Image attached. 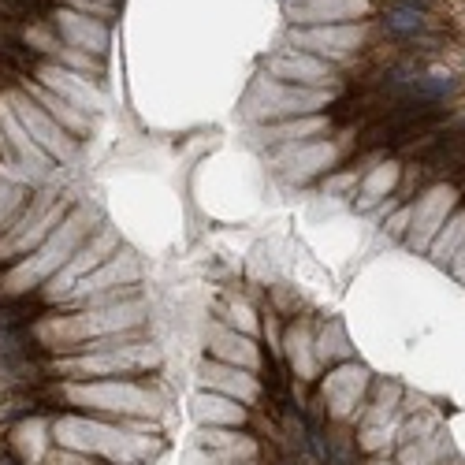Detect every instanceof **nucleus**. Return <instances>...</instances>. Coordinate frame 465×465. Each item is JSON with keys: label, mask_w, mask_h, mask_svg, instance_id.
<instances>
[{"label": "nucleus", "mask_w": 465, "mask_h": 465, "mask_svg": "<svg viewBox=\"0 0 465 465\" xmlns=\"http://www.w3.org/2000/svg\"><path fill=\"white\" fill-rule=\"evenodd\" d=\"M384 26H387V34H395V38H421V34L428 30V12H413V8H402V4H391L387 12H384Z\"/></svg>", "instance_id": "nucleus-1"}, {"label": "nucleus", "mask_w": 465, "mask_h": 465, "mask_svg": "<svg viewBox=\"0 0 465 465\" xmlns=\"http://www.w3.org/2000/svg\"><path fill=\"white\" fill-rule=\"evenodd\" d=\"M272 67L279 71L283 78H294V75H302L298 82H321L324 78V63L321 60H313V56H287V60H276Z\"/></svg>", "instance_id": "nucleus-2"}, {"label": "nucleus", "mask_w": 465, "mask_h": 465, "mask_svg": "<svg viewBox=\"0 0 465 465\" xmlns=\"http://www.w3.org/2000/svg\"><path fill=\"white\" fill-rule=\"evenodd\" d=\"M462 239H465V213H462L451 227H446V231L440 235V242L432 246V261H435V264H446V253L458 250V242H462Z\"/></svg>", "instance_id": "nucleus-3"}, {"label": "nucleus", "mask_w": 465, "mask_h": 465, "mask_svg": "<svg viewBox=\"0 0 465 465\" xmlns=\"http://www.w3.org/2000/svg\"><path fill=\"white\" fill-rule=\"evenodd\" d=\"M321 120H305V123H279V127H268V142H279V138H294V134H305V131H321Z\"/></svg>", "instance_id": "nucleus-4"}, {"label": "nucleus", "mask_w": 465, "mask_h": 465, "mask_svg": "<svg viewBox=\"0 0 465 465\" xmlns=\"http://www.w3.org/2000/svg\"><path fill=\"white\" fill-rule=\"evenodd\" d=\"M101 4H116V0H101Z\"/></svg>", "instance_id": "nucleus-5"}]
</instances>
